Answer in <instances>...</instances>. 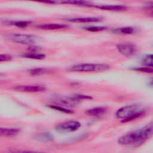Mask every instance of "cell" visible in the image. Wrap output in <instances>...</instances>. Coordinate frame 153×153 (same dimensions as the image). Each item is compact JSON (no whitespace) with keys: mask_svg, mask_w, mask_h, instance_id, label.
I'll use <instances>...</instances> for the list:
<instances>
[{"mask_svg":"<svg viewBox=\"0 0 153 153\" xmlns=\"http://www.w3.org/2000/svg\"><path fill=\"white\" fill-rule=\"evenodd\" d=\"M12 59L11 56L8 55V54H0V62H7L9 61Z\"/></svg>","mask_w":153,"mask_h":153,"instance_id":"22","label":"cell"},{"mask_svg":"<svg viewBox=\"0 0 153 153\" xmlns=\"http://www.w3.org/2000/svg\"><path fill=\"white\" fill-rule=\"evenodd\" d=\"M25 1H35L44 4H56V0H25Z\"/></svg>","mask_w":153,"mask_h":153,"instance_id":"21","label":"cell"},{"mask_svg":"<svg viewBox=\"0 0 153 153\" xmlns=\"http://www.w3.org/2000/svg\"><path fill=\"white\" fill-rule=\"evenodd\" d=\"M108 111V109L104 106H97L93 108L87 109L85 111V114L88 116L92 117H100Z\"/></svg>","mask_w":153,"mask_h":153,"instance_id":"10","label":"cell"},{"mask_svg":"<svg viewBox=\"0 0 153 153\" xmlns=\"http://www.w3.org/2000/svg\"><path fill=\"white\" fill-rule=\"evenodd\" d=\"M89 7H94L102 10L113 11H121L127 10V7L123 5H108V4H99L94 5L91 3L88 5Z\"/></svg>","mask_w":153,"mask_h":153,"instance_id":"8","label":"cell"},{"mask_svg":"<svg viewBox=\"0 0 153 153\" xmlns=\"http://www.w3.org/2000/svg\"><path fill=\"white\" fill-rule=\"evenodd\" d=\"M152 134V123L145 127L129 132L118 139V144L127 147L137 148L148 140Z\"/></svg>","mask_w":153,"mask_h":153,"instance_id":"1","label":"cell"},{"mask_svg":"<svg viewBox=\"0 0 153 153\" xmlns=\"http://www.w3.org/2000/svg\"><path fill=\"white\" fill-rule=\"evenodd\" d=\"M49 107L52 108V109H54L56 111H59L63 112H65V113H71V112H72V110L67 109V108H66L63 106H60V105H50Z\"/></svg>","mask_w":153,"mask_h":153,"instance_id":"18","label":"cell"},{"mask_svg":"<svg viewBox=\"0 0 153 153\" xmlns=\"http://www.w3.org/2000/svg\"><path fill=\"white\" fill-rule=\"evenodd\" d=\"M14 88L17 91L29 93L42 92L46 89L45 87L42 85H16Z\"/></svg>","mask_w":153,"mask_h":153,"instance_id":"7","label":"cell"},{"mask_svg":"<svg viewBox=\"0 0 153 153\" xmlns=\"http://www.w3.org/2000/svg\"><path fill=\"white\" fill-rule=\"evenodd\" d=\"M51 70L47 69L45 68H34L29 70V73L32 75H41L51 72Z\"/></svg>","mask_w":153,"mask_h":153,"instance_id":"16","label":"cell"},{"mask_svg":"<svg viewBox=\"0 0 153 153\" xmlns=\"http://www.w3.org/2000/svg\"><path fill=\"white\" fill-rule=\"evenodd\" d=\"M117 49L119 53L126 57H131L137 53V47L131 42H123L117 45Z\"/></svg>","mask_w":153,"mask_h":153,"instance_id":"6","label":"cell"},{"mask_svg":"<svg viewBox=\"0 0 153 153\" xmlns=\"http://www.w3.org/2000/svg\"><path fill=\"white\" fill-rule=\"evenodd\" d=\"M137 29L134 27L127 26V27H121L118 28H115L112 30V32L115 34L120 35H131L137 32Z\"/></svg>","mask_w":153,"mask_h":153,"instance_id":"11","label":"cell"},{"mask_svg":"<svg viewBox=\"0 0 153 153\" xmlns=\"http://www.w3.org/2000/svg\"><path fill=\"white\" fill-rule=\"evenodd\" d=\"M37 28L44 30H56L64 29L67 27L66 25L60 23H45L37 25L36 26Z\"/></svg>","mask_w":153,"mask_h":153,"instance_id":"13","label":"cell"},{"mask_svg":"<svg viewBox=\"0 0 153 153\" xmlns=\"http://www.w3.org/2000/svg\"><path fill=\"white\" fill-rule=\"evenodd\" d=\"M30 22L22 21V20H8L4 22L5 25L17 26V27H26L30 24Z\"/></svg>","mask_w":153,"mask_h":153,"instance_id":"14","label":"cell"},{"mask_svg":"<svg viewBox=\"0 0 153 153\" xmlns=\"http://www.w3.org/2000/svg\"><path fill=\"white\" fill-rule=\"evenodd\" d=\"M133 70L137 71H139L141 72H145V73H152V68H149V67H147V66L134 68Z\"/></svg>","mask_w":153,"mask_h":153,"instance_id":"20","label":"cell"},{"mask_svg":"<svg viewBox=\"0 0 153 153\" xmlns=\"http://www.w3.org/2000/svg\"><path fill=\"white\" fill-rule=\"evenodd\" d=\"M81 127L79 122L74 120L66 121L57 124L55 129L59 132H72L76 131Z\"/></svg>","mask_w":153,"mask_h":153,"instance_id":"5","label":"cell"},{"mask_svg":"<svg viewBox=\"0 0 153 153\" xmlns=\"http://www.w3.org/2000/svg\"><path fill=\"white\" fill-rule=\"evenodd\" d=\"M67 22L72 23H94L102 20V19L98 17H71L67 18Z\"/></svg>","mask_w":153,"mask_h":153,"instance_id":"9","label":"cell"},{"mask_svg":"<svg viewBox=\"0 0 153 153\" xmlns=\"http://www.w3.org/2000/svg\"><path fill=\"white\" fill-rule=\"evenodd\" d=\"M20 132L17 128L0 127V137H11L17 135Z\"/></svg>","mask_w":153,"mask_h":153,"instance_id":"12","label":"cell"},{"mask_svg":"<svg viewBox=\"0 0 153 153\" xmlns=\"http://www.w3.org/2000/svg\"><path fill=\"white\" fill-rule=\"evenodd\" d=\"M141 62L145 66L152 68V55L150 54L143 56Z\"/></svg>","mask_w":153,"mask_h":153,"instance_id":"17","label":"cell"},{"mask_svg":"<svg viewBox=\"0 0 153 153\" xmlns=\"http://www.w3.org/2000/svg\"><path fill=\"white\" fill-rule=\"evenodd\" d=\"M6 37L14 42L25 45L34 44L38 39V38L35 35L19 33H10L7 34Z\"/></svg>","mask_w":153,"mask_h":153,"instance_id":"4","label":"cell"},{"mask_svg":"<svg viewBox=\"0 0 153 153\" xmlns=\"http://www.w3.org/2000/svg\"><path fill=\"white\" fill-rule=\"evenodd\" d=\"M83 29L91 32H97L102 31L106 29V27L105 26H90V27H84Z\"/></svg>","mask_w":153,"mask_h":153,"instance_id":"19","label":"cell"},{"mask_svg":"<svg viewBox=\"0 0 153 153\" xmlns=\"http://www.w3.org/2000/svg\"><path fill=\"white\" fill-rule=\"evenodd\" d=\"M111 66L104 63H79L70 66L68 70L72 72H88L108 70Z\"/></svg>","mask_w":153,"mask_h":153,"instance_id":"3","label":"cell"},{"mask_svg":"<svg viewBox=\"0 0 153 153\" xmlns=\"http://www.w3.org/2000/svg\"><path fill=\"white\" fill-rule=\"evenodd\" d=\"M145 111L143 105L139 104H132L126 105L118 109L115 116L117 118L121 119L122 122H127L135 120L143 115Z\"/></svg>","mask_w":153,"mask_h":153,"instance_id":"2","label":"cell"},{"mask_svg":"<svg viewBox=\"0 0 153 153\" xmlns=\"http://www.w3.org/2000/svg\"><path fill=\"white\" fill-rule=\"evenodd\" d=\"M22 57L28 58V59H42L45 58V56L44 54L36 53V52H29V53H23L20 55Z\"/></svg>","mask_w":153,"mask_h":153,"instance_id":"15","label":"cell"}]
</instances>
